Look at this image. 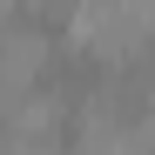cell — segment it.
<instances>
[{
  "instance_id": "6da1fadb",
  "label": "cell",
  "mask_w": 155,
  "mask_h": 155,
  "mask_svg": "<svg viewBox=\"0 0 155 155\" xmlns=\"http://www.w3.org/2000/svg\"><path fill=\"white\" fill-rule=\"evenodd\" d=\"M68 41L81 47V54L94 61H108V68H128L142 54V20L121 7V0H74V14H68Z\"/></svg>"
},
{
  "instance_id": "7a4b0ae2",
  "label": "cell",
  "mask_w": 155,
  "mask_h": 155,
  "mask_svg": "<svg viewBox=\"0 0 155 155\" xmlns=\"http://www.w3.org/2000/svg\"><path fill=\"white\" fill-rule=\"evenodd\" d=\"M41 68H47V41L34 27H0V108H7L20 88H34Z\"/></svg>"
},
{
  "instance_id": "3957f363",
  "label": "cell",
  "mask_w": 155,
  "mask_h": 155,
  "mask_svg": "<svg viewBox=\"0 0 155 155\" xmlns=\"http://www.w3.org/2000/svg\"><path fill=\"white\" fill-rule=\"evenodd\" d=\"M7 128H14V142H47L61 128V101L54 94H34V88H20L7 101Z\"/></svg>"
},
{
  "instance_id": "277c9868",
  "label": "cell",
  "mask_w": 155,
  "mask_h": 155,
  "mask_svg": "<svg viewBox=\"0 0 155 155\" xmlns=\"http://www.w3.org/2000/svg\"><path fill=\"white\" fill-rule=\"evenodd\" d=\"M121 7H128V14H135V20H142V34L155 27V0H121Z\"/></svg>"
}]
</instances>
